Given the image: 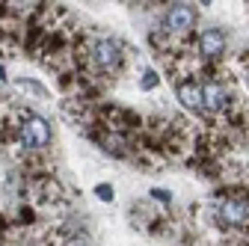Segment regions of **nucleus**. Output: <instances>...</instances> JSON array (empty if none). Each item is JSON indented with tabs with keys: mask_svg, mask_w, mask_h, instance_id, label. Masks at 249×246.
I'll use <instances>...</instances> for the list:
<instances>
[{
	"mask_svg": "<svg viewBox=\"0 0 249 246\" xmlns=\"http://www.w3.org/2000/svg\"><path fill=\"white\" fill-rule=\"evenodd\" d=\"M77 63L86 69V74L116 77L122 71V66H124V45L110 39V36L83 39L77 45Z\"/></svg>",
	"mask_w": 249,
	"mask_h": 246,
	"instance_id": "1",
	"label": "nucleus"
},
{
	"mask_svg": "<svg viewBox=\"0 0 249 246\" xmlns=\"http://www.w3.org/2000/svg\"><path fill=\"white\" fill-rule=\"evenodd\" d=\"M51 142V125L48 119L36 116L33 110H21L18 125H15V145L24 155H39Z\"/></svg>",
	"mask_w": 249,
	"mask_h": 246,
	"instance_id": "2",
	"label": "nucleus"
},
{
	"mask_svg": "<svg viewBox=\"0 0 249 246\" xmlns=\"http://www.w3.org/2000/svg\"><path fill=\"white\" fill-rule=\"evenodd\" d=\"M216 223L229 228L249 226V199L243 193H226L216 205Z\"/></svg>",
	"mask_w": 249,
	"mask_h": 246,
	"instance_id": "3",
	"label": "nucleus"
},
{
	"mask_svg": "<svg viewBox=\"0 0 249 246\" xmlns=\"http://www.w3.org/2000/svg\"><path fill=\"white\" fill-rule=\"evenodd\" d=\"M202 101H205V110L211 116H220V113H229L231 110V89L223 83V80H216V77H208L202 80Z\"/></svg>",
	"mask_w": 249,
	"mask_h": 246,
	"instance_id": "4",
	"label": "nucleus"
},
{
	"mask_svg": "<svg viewBox=\"0 0 249 246\" xmlns=\"http://www.w3.org/2000/svg\"><path fill=\"white\" fill-rule=\"evenodd\" d=\"M193 24H196V6L190 3H172L163 15V27L172 36H190Z\"/></svg>",
	"mask_w": 249,
	"mask_h": 246,
	"instance_id": "5",
	"label": "nucleus"
},
{
	"mask_svg": "<svg viewBox=\"0 0 249 246\" xmlns=\"http://www.w3.org/2000/svg\"><path fill=\"white\" fill-rule=\"evenodd\" d=\"M196 48H199V56H202V59L213 63V59H220V56L226 53V48H229V36L223 33L220 27H208V30H202V33H199Z\"/></svg>",
	"mask_w": 249,
	"mask_h": 246,
	"instance_id": "6",
	"label": "nucleus"
},
{
	"mask_svg": "<svg viewBox=\"0 0 249 246\" xmlns=\"http://www.w3.org/2000/svg\"><path fill=\"white\" fill-rule=\"evenodd\" d=\"M175 95L181 101V107H187L190 113H202L205 110V101H202V80H193V77H178L175 80Z\"/></svg>",
	"mask_w": 249,
	"mask_h": 246,
	"instance_id": "7",
	"label": "nucleus"
},
{
	"mask_svg": "<svg viewBox=\"0 0 249 246\" xmlns=\"http://www.w3.org/2000/svg\"><path fill=\"white\" fill-rule=\"evenodd\" d=\"M95 193H98V199H101V202H110V199H113V187H110V184H98Z\"/></svg>",
	"mask_w": 249,
	"mask_h": 246,
	"instance_id": "8",
	"label": "nucleus"
},
{
	"mask_svg": "<svg viewBox=\"0 0 249 246\" xmlns=\"http://www.w3.org/2000/svg\"><path fill=\"white\" fill-rule=\"evenodd\" d=\"M154 86H158V74L148 69V71L142 74V89H154Z\"/></svg>",
	"mask_w": 249,
	"mask_h": 246,
	"instance_id": "9",
	"label": "nucleus"
},
{
	"mask_svg": "<svg viewBox=\"0 0 249 246\" xmlns=\"http://www.w3.org/2000/svg\"><path fill=\"white\" fill-rule=\"evenodd\" d=\"M151 196L158 199V202H163V205H169V196H172V193H169V190H151Z\"/></svg>",
	"mask_w": 249,
	"mask_h": 246,
	"instance_id": "10",
	"label": "nucleus"
},
{
	"mask_svg": "<svg viewBox=\"0 0 249 246\" xmlns=\"http://www.w3.org/2000/svg\"><path fill=\"white\" fill-rule=\"evenodd\" d=\"M246 80H249V69H246Z\"/></svg>",
	"mask_w": 249,
	"mask_h": 246,
	"instance_id": "11",
	"label": "nucleus"
}]
</instances>
